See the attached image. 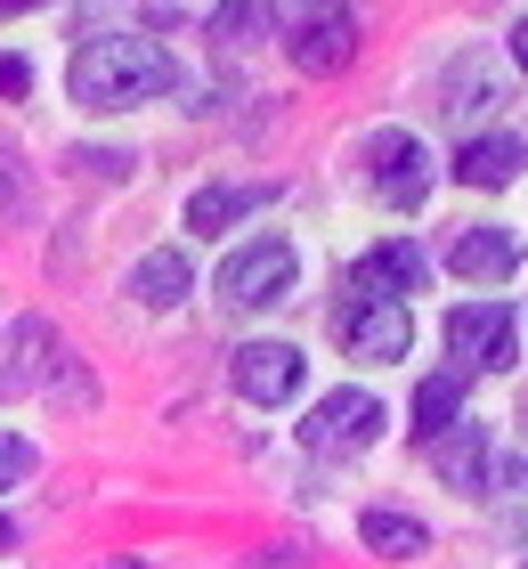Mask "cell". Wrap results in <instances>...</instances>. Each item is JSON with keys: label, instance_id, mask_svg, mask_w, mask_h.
<instances>
[{"label": "cell", "instance_id": "6da1fadb", "mask_svg": "<svg viewBox=\"0 0 528 569\" xmlns=\"http://www.w3.org/2000/svg\"><path fill=\"white\" fill-rule=\"evenodd\" d=\"M179 82V66L163 58V41L147 33H106L90 49H73V98L98 114H122V107H147Z\"/></svg>", "mask_w": 528, "mask_h": 569}, {"label": "cell", "instance_id": "7a4b0ae2", "mask_svg": "<svg viewBox=\"0 0 528 569\" xmlns=\"http://www.w3.org/2000/svg\"><path fill=\"white\" fill-rule=\"evenodd\" d=\"M293 244L285 237H252V244H236L228 261H220V301L228 309H269V301H285L293 293Z\"/></svg>", "mask_w": 528, "mask_h": 569}, {"label": "cell", "instance_id": "3957f363", "mask_svg": "<svg viewBox=\"0 0 528 569\" xmlns=\"http://www.w3.org/2000/svg\"><path fill=\"white\" fill-rule=\"evenodd\" d=\"M447 350H456V375H496L520 358V326L505 301H464L447 309Z\"/></svg>", "mask_w": 528, "mask_h": 569}, {"label": "cell", "instance_id": "277c9868", "mask_svg": "<svg viewBox=\"0 0 528 569\" xmlns=\"http://www.w3.org/2000/svg\"><path fill=\"white\" fill-rule=\"evenodd\" d=\"M375 439H382V399L375 391H326L301 423L309 456H358V448H375Z\"/></svg>", "mask_w": 528, "mask_h": 569}, {"label": "cell", "instance_id": "5b68a950", "mask_svg": "<svg viewBox=\"0 0 528 569\" xmlns=\"http://www.w3.org/2000/svg\"><path fill=\"white\" fill-rule=\"evenodd\" d=\"M407 342H415L407 301H375V293H350V301H341V350H350V358L390 367V358H407Z\"/></svg>", "mask_w": 528, "mask_h": 569}, {"label": "cell", "instance_id": "8992f818", "mask_svg": "<svg viewBox=\"0 0 528 569\" xmlns=\"http://www.w3.org/2000/svg\"><path fill=\"white\" fill-rule=\"evenodd\" d=\"M375 196L390 203V212H415L422 196H431V147H422L415 131H375Z\"/></svg>", "mask_w": 528, "mask_h": 569}, {"label": "cell", "instance_id": "52a82bcc", "mask_svg": "<svg viewBox=\"0 0 528 569\" xmlns=\"http://www.w3.org/2000/svg\"><path fill=\"white\" fill-rule=\"evenodd\" d=\"M228 375H236V391H245L252 407H285L301 391V375H309V358L293 342H245L228 358Z\"/></svg>", "mask_w": 528, "mask_h": 569}, {"label": "cell", "instance_id": "ba28073f", "mask_svg": "<svg viewBox=\"0 0 528 569\" xmlns=\"http://www.w3.org/2000/svg\"><path fill=\"white\" fill-rule=\"evenodd\" d=\"M293 66L301 73H341L358 58V17L350 9H309V17H293Z\"/></svg>", "mask_w": 528, "mask_h": 569}, {"label": "cell", "instance_id": "9c48e42d", "mask_svg": "<svg viewBox=\"0 0 528 569\" xmlns=\"http://www.w3.org/2000/svg\"><path fill=\"white\" fill-rule=\"evenodd\" d=\"M447 269L471 277V284H505L520 269V237L512 228H464V237L447 244Z\"/></svg>", "mask_w": 528, "mask_h": 569}, {"label": "cell", "instance_id": "30bf717a", "mask_svg": "<svg viewBox=\"0 0 528 569\" xmlns=\"http://www.w3.org/2000/svg\"><path fill=\"white\" fill-rule=\"evenodd\" d=\"M350 293H375V301H399V293H422V252L415 244H375L366 261L350 269Z\"/></svg>", "mask_w": 528, "mask_h": 569}, {"label": "cell", "instance_id": "8fae6325", "mask_svg": "<svg viewBox=\"0 0 528 569\" xmlns=\"http://www.w3.org/2000/svg\"><path fill=\"white\" fill-rule=\"evenodd\" d=\"M431 463L447 472V488H464V497H480L488 488V423H456L431 439Z\"/></svg>", "mask_w": 528, "mask_h": 569}, {"label": "cell", "instance_id": "7c38bea8", "mask_svg": "<svg viewBox=\"0 0 528 569\" xmlns=\"http://www.w3.org/2000/svg\"><path fill=\"white\" fill-rule=\"evenodd\" d=\"M520 163H528V147L512 131H488V139H471L456 154V179L464 188H505V179H520Z\"/></svg>", "mask_w": 528, "mask_h": 569}, {"label": "cell", "instance_id": "4fadbf2b", "mask_svg": "<svg viewBox=\"0 0 528 569\" xmlns=\"http://www.w3.org/2000/svg\"><path fill=\"white\" fill-rule=\"evenodd\" d=\"M260 203H269V188H196L188 196V228L196 237H228V228L252 220Z\"/></svg>", "mask_w": 528, "mask_h": 569}, {"label": "cell", "instance_id": "5bb4252c", "mask_svg": "<svg viewBox=\"0 0 528 569\" xmlns=\"http://www.w3.org/2000/svg\"><path fill=\"white\" fill-rule=\"evenodd\" d=\"M358 537H366L375 553H390V561H415L422 546H431V529H422V521H407V512H390V505H375V512H366V521H358Z\"/></svg>", "mask_w": 528, "mask_h": 569}, {"label": "cell", "instance_id": "9a60e30c", "mask_svg": "<svg viewBox=\"0 0 528 569\" xmlns=\"http://www.w3.org/2000/svg\"><path fill=\"white\" fill-rule=\"evenodd\" d=\"M130 293H139L147 309H171L179 293H188V252H147V261L130 269Z\"/></svg>", "mask_w": 528, "mask_h": 569}, {"label": "cell", "instance_id": "2e32d148", "mask_svg": "<svg viewBox=\"0 0 528 569\" xmlns=\"http://www.w3.org/2000/svg\"><path fill=\"white\" fill-rule=\"evenodd\" d=\"M456 423H464V375H431L415 391V431L439 439V431H456Z\"/></svg>", "mask_w": 528, "mask_h": 569}, {"label": "cell", "instance_id": "e0dca14e", "mask_svg": "<svg viewBox=\"0 0 528 569\" xmlns=\"http://www.w3.org/2000/svg\"><path fill=\"white\" fill-rule=\"evenodd\" d=\"M456 114H480V107H496V73L471 58V66H456V98H447Z\"/></svg>", "mask_w": 528, "mask_h": 569}, {"label": "cell", "instance_id": "ac0fdd59", "mask_svg": "<svg viewBox=\"0 0 528 569\" xmlns=\"http://www.w3.org/2000/svg\"><path fill=\"white\" fill-rule=\"evenodd\" d=\"M24 472H33V439H17V431H0V488H17Z\"/></svg>", "mask_w": 528, "mask_h": 569}, {"label": "cell", "instance_id": "d6986e66", "mask_svg": "<svg viewBox=\"0 0 528 569\" xmlns=\"http://www.w3.org/2000/svg\"><path fill=\"white\" fill-rule=\"evenodd\" d=\"M24 82H33V66H24V58H0V90H24Z\"/></svg>", "mask_w": 528, "mask_h": 569}, {"label": "cell", "instance_id": "ffe728a7", "mask_svg": "<svg viewBox=\"0 0 528 569\" xmlns=\"http://www.w3.org/2000/svg\"><path fill=\"white\" fill-rule=\"evenodd\" d=\"M17 203H24V196H17V179L0 171V212H17Z\"/></svg>", "mask_w": 528, "mask_h": 569}, {"label": "cell", "instance_id": "44dd1931", "mask_svg": "<svg viewBox=\"0 0 528 569\" xmlns=\"http://www.w3.org/2000/svg\"><path fill=\"white\" fill-rule=\"evenodd\" d=\"M512 58H520V66H528V17H520V24H512Z\"/></svg>", "mask_w": 528, "mask_h": 569}, {"label": "cell", "instance_id": "7402d4cb", "mask_svg": "<svg viewBox=\"0 0 528 569\" xmlns=\"http://www.w3.org/2000/svg\"><path fill=\"white\" fill-rule=\"evenodd\" d=\"M9 546H17V529H9V521H0V553H9Z\"/></svg>", "mask_w": 528, "mask_h": 569}]
</instances>
